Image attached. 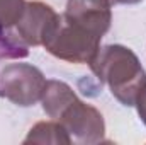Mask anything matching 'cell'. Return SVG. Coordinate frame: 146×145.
Masks as SVG:
<instances>
[{
    "instance_id": "cell-2",
    "label": "cell",
    "mask_w": 146,
    "mask_h": 145,
    "mask_svg": "<svg viewBox=\"0 0 146 145\" xmlns=\"http://www.w3.org/2000/svg\"><path fill=\"white\" fill-rule=\"evenodd\" d=\"M88 65L100 82L109 85L112 96L121 104L134 106L146 73L133 50L121 44H107L97 50Z\"/></svg>"
},
{
    "instance_id": "cell-4",
    "label": "cell",
    "mask_w": 146,
    "mask_h": 145,
    "mask_svg": "<svg viewBox=\"0 0 146 145\" xmlns=\"http://www.w3.org/2000/svg\"><path fill=\"white\" fill-rule=\"evenodd\" d=\"M46 79L29 63H9L0 70V96L17 106H33L41 101Z\"/></svg>"
},
{
    "instance_id": "cell-1",
    "label": "cell",
    "mask_w": 146,
    "mask_h": 145,
    "mask_svg": "<svg viewBox=\"0 0 146 145\" xmlns=\"http://www.w3.org/2000/svg\"><path fill=\"white\" fill-rule=\"evenodd\" d=\"M41 103L46 114L65 128L72 142L99 144L104 140L106 123L102 114L94 106L82 103L68 84L46 80Z\"/></svg>"
},
{
    "instance_id": "cell-9",
    "label": "cell",
    "mask_w": 146,
    "mask_h": 145,
    "mask_svg": "<svg viewBox=\"0 0 146 145\" xmlns=\"http://www.w3.org/2000/svg\"><path fill=\"white\" fill-rule=\"evenodd\" d=\"M27 55V46H24L15 34L0 33V60L2 58H22Z\"/></svg>"
},
{
    "instance_id": "cell-8",
    "label": "cell",
    "mask_w": 146,
    "mask_h": 145,
    "mask_svg": "<svg viewBox=\"0 0 146 145\" xmlns=\"http://www.w3.org/2000/svg\"><path fill=\"white\" fill-rule=\"evenodd\" d=\"M24 0H0V33H9L24 12Z\"/></svg>"
},
{
    "instance_id": "cell-10",
    "label": "cell",
    "mask_w": 146,
    "mask_h": 145,
    "mask_svg": "<svg viewBox=\"0 0 146 145\" xmlns=\"http://www.w3.org/2000/svg\"><path fill=\"white\" fill-rule=\"evenodd\" d=\"M134 106L138 109V114H139L141 121L146 125V79L143 82V85H141V89H139V92H138V96H136Z\"/></svg>"
},
{
    "instance_id": "cell-6",
    "label": "cell",
    "mask_w": 146,
    "mask_h": 145,
    "mask_svg": "<svg viewBox=\"0 0 146 145\" xmlns=\"http://www.w3.org/2000/svg\"><path fill=\"white\" fill-rule=\"evenodd\" d=\"M58 14L42 2H26L24 12L17 21L15 38L24 46H42Z\"/></svg>"
},
{
    "instance_id": "cell-5",
    "label": "cell",
    "mask_w": 146,
    "mask_h": 145,
    "mask_svg": "<svg viewBox=\"0 0 146 145\" xmlns=\"http://www.w3.org/2000/svg\"><path fill=\"white\" fill-rule=\"evenodd\" d=\"M110 0H68L65 19L76 28L102 39L112 21Z\"/></svg>"
},
{
    "instance_id": "cell-3",
    "label": "cell",
    "mask_w": 146,
    "mask_h": 145,
    "mask_svg": "<svg viewBox=\"0 0 146 145\" xmlns=\"http://www.w3.org/2000/svg\"><path fill=\"white\" fill-rule=\"evenodd\" d=\"M100 39L68 22L63 14H58L54 26L44 41L46 51L70 63H88L99 50Z\"/></svg>"
},
{
    "instance_id": "cell-11",
    "label": "cell",
    "mask_w": 146,
    "mask_h": 145,
    "mask_svg": "<svg viewBox=\"0 0 146 145\" xmlns=\"http://www.w3.org/2000/svg\"><path fill=\"white\" fill-rule=\"evenodd\" d=\"M112 3H121V5H134V3H139L141 0H110Z\"/></svg>"
},
{
    "instance_id": "cell-7",
    "label": "cell",
    "mask_w": 146,
    "mask_h": 145,
    "mask_svg": "<svg viewBox=\"0 0 146 145\" xmlns=\"http://www.w3.org/2000/svg\"><path fill=\"white\" fill-rule=\"evenodd\" d=\"M24 144H72L70 135L58 121H41L34 125Z\"/></svg>"
}]
</instances>
